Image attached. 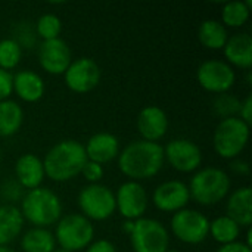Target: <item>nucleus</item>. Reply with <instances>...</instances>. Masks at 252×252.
Returning <instances> with one entry per match:
<instances>
[{"instance_id":"nucleus-1","label":"nucleus","mask_w":252,"mask_h":252,"mask_svg":"<svg viewBox=\"0 0 252 252\" xmlns=\"http://www.w3.org/2000/svg\"><path fill=\"white\" fill-rule=\"evenodd\" d=\"M120 171L133 182L149 180L155 177L164 167V146L146 140H134L128 143L118 155Z\"/></svg>"},{"instance_id":"nucleus-2","label":"nucleus","mask_w":252,"mask_h":252,"mask_svg":"<svg viewBox=\"0 0 252 252\" xmlns=\"http://www.w3.org/2000/svg\"><path fill=\"white\" fill-rule=\"evenodd\" d=\"M87 155L84 145L74 139H65L53 145L43 158L44 174L52 182L65 183L81 174Z\"/></svg>"},{"instance_id":"nucleus-3","label":"nucleus","mask_w":252,"mask_h":252,"mask_svg":"<svg viewBox=\"0 0 252 252\" xmlns=\"http://www.w3.org/2000/svg\"><path fill=\"white\" fill-rule=\"evenodd\" d=\"M19 211L24 217V221H28L32 227L47 229L52 224H56L62 217V201L61 198L49 188H37L27 190L21 199Z\"/></svg>"},{"instance_id":"nucleus-4","label":"nucleus","mask_w":252,"mask_h":252,"mask_svg":"<svg viewBox=\"0 0 252 252\" xmlns=\"http://www.w3.org/2000/svg\"><path fill=\"white\" fill-rule=\"evenodd\" d=\"M190 201L202 207H213L224 201L232 189L229 174L217 167H204L193 173L189 185Z\"/></svg>"},{"instance_id":"nucleus-5","label":"nucleus","mask_w":252,"mask_h":252,"mask_svg":"<svg viewBox=\"0 0 252 252\" xmlns=\"http://www.w3.org/2000/svg\"><path fill=\"white\" fill-rule=\"evenodd\" d=\"M250 127L251 126L238 117L220 120L213 134V146L216 154L229 161L239 158L250 142Z\"/></svg>"},{"instance_id":"nucleus-6","label":"nucleus","mask_w":252,"mask_h":252,"mask_svg":"<svg viewBox=\"0 0 252 252\" xmlns=\"http://www.w3.org/2000/svg\"><path fill=\"white\" fill-rule=\"evenodd\" d=\"M55 241L59 248L69 252L86 250L94 238V226L81 214H66L55 224Z\"/></svg>"},{"instance_id":"nucleus-7","label":"nucleus","mask_w":252,"mask_h":252,"mask_svg":"<svg viewBox=\"0 0 252 252\" xmlns=\"http://www.w3.org/2000/svg\"><path fill=\"white\" fill-rule=\"evenodd\" d=\"M81 216L90 221H105L111 219L115 211V193L102 183L84 186L77 198Z\"/></svg>"},{"instance_id":"nucleus-8","label":"nucleus","mask_w":252,"mask_h":252,"mask_svg":"<svg viewBox=\"0 0 252 252\" xmlns=\"http://www.w3.org/2000/svg\"><path fill=\"white\" fill-rule=\"evenodd\" d=\"M128 238L133 252H165L170 248V232L157 219L136 220Z\"/></svg>"},{"instance_id":"nucleus-9","label":"nucleus","mask_w":252,"mask_h":252,"mask_svg":"<svg viewBox=\"0 0 252 252\" xmlns=\"http://www.w3.org/2000/svg\"><path fill=\"white\" fill-rule=\"evenodd\" d=\"M170 230L177 241L186 245H199L208 238L210 220L198 210L183 208L173 214Z\"/></svg>"},{"instance_id":"nucleus-10","label":"nucleus","mask_w":252,"mask_h":252,"mask_svg":"<svg viewBox=\"0 0 252 252\" xmlns=\"http://www.w3.org/2000/svg\"><path fill=\"white\" fill-rule=\"evenodd\" d=\"M198 84L208 93H227L236 83V72L223 59L204 61L196 69Z\"/></svg>"},{"instance_id":"nucleus-11","label":"nucleus","mask_w":252,"mask_h":252,"mask_svg":"<svg viewBox=\"0 0 252 252\" xmlns=\"http://www.w3.org/2000/svg\"><path fill=\"white\" fill-rule=\"evenodd\" d=\"M164 159L179 173L190 174L202 165V151L190 139H173L164 146Z\"/></svg>"},{"instance_id":"nucleus-12","label":"nucleus","mask_w":252,"mask_h":252,"mask_svg":"<svg viewBox=\"0 0 252 252\" xmlns=\"http://www.w3.org/2000/svg\"><path fill=\"white\" fill-rule=\"evenodd\" d=\"M115 193V207L124 220L136 221L145 217L149 207V196L142 183L127 180L121 183Z\"/></svg>"},{"instance_id":"nucleus-13","label":"nucleus","mask_w":252,"mask_h":252,"mask_svg":"<svg viewBox=\"0 0 252 252\" xmlns=\"http://www.w3.org/2000/svg\"><path fill=\"white\" fill-rule=\"evenodd\" d=\"M63 80L71 92L78 94L89 93L96 89L100 81V68L94 59L81 56L71 61L63 72Z\"/></svg>"},{"instance_id":"nucleus-14","label":"nucleus","mask_w":252,"mask_h":252,"mask_svg":"<svg viewBox=\"0 0 252 252\" xmlns=\"http://www.w3.org/2000/svg\"><path fill=\"white\" fill-rule=\"evenodd\" d=\"M154 207L161 213H177L190 202L189 188L182 180H167L158 185L151 198Z\"/></svg>"},{"instance_id":"nucleus-15","label":"nucleus","mask_w":252,"mask_h":252,"mask_svg":"<svg viewBox=\"0 0 252 252\" xmlns=\"http://www.w3.org/2000/svg\"><path fill=\"white\" fill-rule=\"evenodd\" d=\"M72 61V53L66 41L61 37L41 41L38 47V63L50 75H63Z\"/></svg>"},{"instance_id":"nucleus-16","label":"nucleus","mask_w":252,"mask_h":252,"mask_svg":"<svg viewBox=\"0 0 252 252\" xmlns=\"http://www.w3.org/2000/svg\"><path fill=\"white\" fill-rule=\"evenodd\" d=\"M136 126L139 134L142 136V140L158 143L161 139L165 137L170 127V121L167 112L162 108L157 105H149L139 112Z\"/></svg>"},{"instance_id":"nucleus-17","label":"nucleus","mask_w":252,"mask_h":252,"mask_svg":"<svg viewBox=\"0 0 252 252\" xmlns=\"http://www.w3.org/2000/svg\"><path fill=\"white\" fill-rule=\"evenodd\" d=\"M84 151L89 161L103 165L118 158L121 152V145L115 134L100 131L93 134L87 140V143L84 145Z\"/></svg>"},{"instance_id":"nucleus-18","label":"nucleus","mask_w":252,"mask_h":252,"mask_svg":"<svg viewBox=\"0 0 252 252\" xmlns=\"http://www.w3.org/2000/svg\"><path fill=\"white\" fill-rule=\"evenodd\" d=\"M224 61L233 68L250 71L252 66V37L250 32L241 31L229 35L223 47Z\"/></svg>"},{"instance_id":"nucleus-19","label":"nucleus","mask_w":252,"mask_h":252,"mask_svg":"<svg viewBox=\"0 0 252 252\" xmlns=\"http://www.w3.org/2000/svg\"><path fill=\"white\" fill-rule=\"evenodd\" d=\"M43 159L35 154H24L15 162V180L24 188V190H32L41 186L44 182Z\"/></svg>"},{"instance_id":"nucleus-20","label":"nucleus","mask_w":252,"mask_h":252,"mask_svg":"<svg viewBox=\"0 0 252 252\" xmlns=\"http://www.w3.org/2000/svg\"><path fill=\"white\" fill-rule=\"evenodd\" d=\"M46 92L44 80L40 74L32 69H21L13 74L12 78V93H15L21 100L27 103L38 102Z\"/></svg>"},{"instance_id":"nucleus-21","label":"nucleus","mask_w":252,"mask_h":252,"mask_svg":"<svg viewBox=\"0 0 252 252\" xmlns=\"http://www.w3.org/2000/svg\"><path fill=\"white\" fill-rule=\"evenodd\" d=\"M226 216L236 221L241 227L252 224V190L250 186H241L226 198Z\"/></svg>"},{"instance_id":"nucleus-22","label":"nucleus","mask_w":252,"mask_h":252,"mask_svg":"<svg viewBox=\"0 0 252 252\" xmlns=\"http://www.w3.org/2000/svg\"><path fill=\"white\" fill-rule=\"evenodd\" d=\"M24 223V217L16 205H0V247H9L19 238Z\"/></svg>"},{"instance_id":"nucleus-23","label":"nucleus","mask_w":252,"mask_h":252,"mask_svg":"<svg viewBox=\"0 0 252 252\" xmlns=\"http://www.w3.org/2000/svg\"><path fill=\"white\" fill-rule=\"evenodd\" d=\"M229 38L227 28L219 19H205L199 24L198 40L208 50H223Z\"/></svg>"},{"instance_id":"nucleus-24","label":"nucleus","mask_w":252,"mask_h":252,"mask_svg":"<svg viewBox=\"0 0 252 252\" xmlns=\"http://www.w3.org/2000/svg\"><path fill=\"white\" fill-rule=\"evenodd\" d=\"M19 245L22 252H53L56 250L53 233L43 227H31L24 232Z\"/></svg>"},{"instance_id":"nucleus-25","label":"nucleus","mask_w":252,"mask_h":252,"mask_svg":"<svg viewBox=\"0 0 252 252\" xmlns=\"http://www.w3.org/2000/svg\"><path fill=\"white\" fill-rule=\"evenodd\" d=\"M24 123V109L16 100L0 102V137L15 136Z\"/></svg>"},{"instance_id":"nucleus-26","label":"nucleus","mask_w":252,"mask_h":252,"mask_svg":"<svg viewBox=\"0 0 252 252\" xmlns=\"http://www.w3.org/2000/svg\"><path fill=\"white\" fill-rule=\"evenodd\" d=\"M252 0H235L226 1L221 7L220 22L226 28H242L251 15Z\"/></svg>"},{"instance_id":"nucleus-27","label":"nucleus","mask_w":252,"mask_h":252,"mask_svg":"<svg viewBox=\"0 0 252 252\" xmlns=\"http://www.w3.org/2000/svg\"><path fill=\"white\" fill-rule=\"evenodd\" d=\"M241 232H242V227L224 214V216H220V217L214 219L213 221H210L208 236H211L221 247V245H229V244L238 242Z\"/></svg>"},{"instance_id":"nucleus-28","label":"nucleus","mask_w":252,"mask_h":252,"mask_svg":"<svg viewBox=\"0 0 252 252\" xmlns=\"http://www.w3.org/2000/svg\"><path fill=\"white\" fill-rule=\"evenodd\" d=\"M241 102L242 100L230 92L216 94V97L213 100V111L217 117H220V120L233 118V117L239 115Z\"/></svg>"},{"instance_id":"nucleus-29","label":"nucleus","mask_w":252,"mask_h":252,"mask_svg":"<svg viewBox=\"0 0 252 252\" xmlns=\"http://www.w3.org/2000/svg\"><path fill=\"white\" fill-rule=\"evenodd\" d=\"M34 28H35L37 37L41 38L43 41L59 38L62 32V21L55 13H44L35 21Z\"/></svg>"},{"instance_id":"nucleus-30","label":"nucleus","mask_w":252,"mask_h":252,"mask_svg":"<svg viewBox=\"0 0 252 252\" xmlns=\"http://www.w3.org/2000/svg\"><path fill=\"white\" fill-rule=\"evenodd\" d=\"M21 59H22V49L13 38L7 37L0 40V69L10 72L19 65Z\"/></svg>"},{"instance_id":"nucleus-31","label":"nucleus","mask_w":252,"mask_h":252,"mask_svg":"<svg viewBox=\"0 0 252 252\" xmlns=\"http://www.w3.org/2000/svg\"><path fill=\"white\" fill-rule=\"evenodd\" d=\"M12 34H13V37H10V38H13L22 50L24 49H32L37 44L38 37L35 34L34 24L31 21L15 22L13 28H12Z\"/></svg>"},{"instance_id":"nucleus-32","label":"nucleus","mask_w":252,"mask_h":252,"mask_svg":"<svg viewBox=\"0 0 252 252\" xmlns=\"http://www.w3.org/2000/svg\"><path fill=\"white\" fill-rule=\"evenodd\" d=\"M24 195V188L15 179H9L0 185V196L9 205H15V202L21 201Z\"/></svg>"},{"instance_id":"nucleus-33","label":"nucleus","mask_w":252,"mask_h":252,"mask_svg":"<svg viewBox=\"0 0 252 252\" xmlns=\"http://www.w3.org/2000/svg\"><path fill=\"white\" fill-rule=\"evenodd\" d=\"M81 176L86 179V182H89V185L100 183V180L105 176V168H103V165L87 159V162L84 164V167L81 170Z\"/></svg>"},{"instance_id":"nucleus-34","label":"nucleus","mask_w":252,"mask_h":252,"mask_svg":"<svg viewBox=\"0 0 252 252\" xmlns=\"http://www.w3.org/2000/svg\"><path fill=\"white\" fill-rule=\"evenodd\" d=\"M12 78L13 74L4 69H0V102L10 99L12 93Z\"/></svg>"},{"instance_id":"nucleus-35","label":"nucleus","mask_w":252,"mask_h":252,"mask_svg":"<svg viewBox=\"0 0 252 252\" xmlns=\"http://www.w3.org/2000/svg\"><path fill=\"white\" fill-rule=\"evenodd\" d=\"M238 118H241L244 123H247L248 126H251L252 123V94H248L242 102H241V108H239V115Z\"/></svg>"},{"instance_id":"nucleus-36","label":"nucleus","mask_w":252,"mask_h":252,"mask_svg":"<svg viewBox=\"0 0 252 252\" xmlns=\"http://www.w3.org/2000/svg\"><path fill=\"white\" fill-rule=\"evenodd\" d=\"M86 252H118L115 245L108 241V239H99V241H93L87 248Z\"/></svg>"},{"instance_id":"nucleus-37","label":"nucleus","mask_w":252,"mask_h":252,"mask_svg":"<svg viewBox=\"0 0 252 252\" xmlns=\"http://www.w3.org/2000/svg\"><path fill=\"white\" fill-rule=\"evenodd\" d=\"M229 167H230L232 173L236 174V176H250V173H251V165H250V162H248L247 159H242V158H235V159H232V162H230Z\"/></svg>"},{"instance_id":"nucleus-38","label":"nucleus","mask_w":252,"mask_h":252,"mask_svg":"<svg viewBox=\"0 0 252 252\" xmlns=\"http://www.w3.org/2000/svg\"><path fill=\"white\" fill-rule=\"evenodd\" d=\"M216 252H252V248L245 245V242H233L229 245H221L217 248Z\"/></svg>"},{"instance_id":"nucleus-39","label":"nucleus","mask_w":252,"mask_h":252,"mask_svg":"<svg viewBox=\"0 0 252 252\" xmlns=\"http://www.w3.org/2000/svg\"><path fill=\"white\" fill-rule=\"evenodd\" d=\"M133 227H134V221H131V220H126V221L123 223V226H121L123 232H124V233H127V235H130V233H131Z\"/></svg>"},{"instance_id":"nucleus-40","label":"nucleus","mask_w":252,"mask_h":252,"mask_svg":"<svg viewBox=\"0 0 252 252\" xmlns=\"http://www.w3.org/2000/svg\"><path fill=\"white\" fill-rule=\"evenodd\" d=\"M245 245H248L250 248H252V230H251V227H248V229H247V242H245Z\"/></svg>"},{"instance_id":"nucleus-41","label":"nucleus","mask_w":252,"mask_h":252,"mask_svg":"<svg viewBox=\"0 0 252 252\" xmlns=\"http://www.w3.org/2000/svg\"><path fill=\"white\" fill-rule=\"evenodd\" d=\"M0 252H16L10 247H0Z\"/></svg>"},{"instance_id":"nucleus-42","label":"nucleus","mask_w":252,"mask_h":252,"mask_svg":"<svg viewBox=\"0 0 252 252\" xmlns=\"http://www.w3.org/2000/svg\"><path fill=\"white\" fill-rule=\"evenodd\" d=\"M247 83H248V84H251V83H252L251 69H250V71H247Z\"/></svg>"},{"instance_id":"nucleus-43","label":"nucleus","mask_w":252,"mask_h":252,"mask_svg":"<svg viewBox=\"0 0 252 252\" xmlns=\"http://www.w3.org/2000/svg\"><path fill=\"white\" fill-rule=\"evenodd\" d=\"M53 252H69V251H66V250H62V248H56V250H55Z\"/></svg>"},{"instance_id":"nucleus-44","label":"nucleus","mask_w":252,"mask_h":252,"mask_svg":"<svg viewBox=\"0 0 252 252\" xmlns=\"http://www.w3.org/2000/svg\"><path fill=\"white\" fill-rule=\"evenodd\" d=\"M165 252H180V251H177V250H168V251H165Z\"/></svg>"},{"instance_id":"nucleus-45","label":"nucleus","mask_w":252,"mask_h":252,"mask_svg":"<svg viewBox=\"0 0 252 252\" xmlns=\"http://www.w3.org/2000/svg\"><path fill=\"white\" fill-rule=\"evenodd\" d=\"M0 161H1V148H0Z\"/></svg>"}]
</instances>
